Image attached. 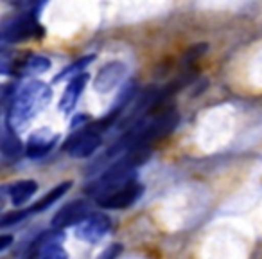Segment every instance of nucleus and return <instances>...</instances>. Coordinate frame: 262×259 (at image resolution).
Returning <instances> with one entry per match:
<instances>
[{
	"instance_id": "15",
	"label": "nucleus",
	"mask_w": 262,
	"mask_h": 259,
	"mask_svg": "<svg viewBox=\"0 0 262 259\" xmlns=\"http://www.w3.org/2000/svg\"><path fill=\"white\" fill-rule=\"evenodd\" d=\"M94 62V56H84V58H81V59H77L74 65H70V67H67L65 70H63L59 76H56V81H61L63 77H67V76H72V77H77V76H81V74H84L83 72V69L84 67H88L90 63Z\"/></svg>"
},
{
	"instance_id": "14",
	"label": "nucleus",
	"mask_w": 262,
	"mask_h": 259,
	"mask_svg": "<svg viewBox=\"0 0 262 259\" xmlns=\"http://www.w3.org/2000/svg\"><path fill=\"white\" fill-rule=\"evenodd\" d=\"M51 67V62H49L45 56H31L27 58L22 65L18 67V72L24 74H40L43 70H47Z\"/></svg>"
},
{
	"instance_id": "13",
	"label": "nucleus",
	"mask_w": 262,
	"mask_h": 259,
	"mask_svg": "<svg viewBox=\"0 0 262 259\" xmlns=\"http://www.w3.org/2000/svg\"><path fill=\"white\" fill-rule=\"evenodd\" d=\"M2 153L6 158H15V161L24 153V144L11 132V128H6L2 133Z\"/></svg>"
},
{
	"instance_id": "8",
	"label": "nucleus",
	"mask_w": 262,
	"mask_h": 259,
	"mask_svg": "<svg viewBox=\"0 0 262 259\" xmlns=\"http://www.w3.org/2000/svg\"><path fill=\"white\" fill-rule=\"evenodd\" d=\"M126 77V65L120 62H112L101 69V72L95 77V90L97 92H110L119 87Z\"/></svg>"
},
{
	"instance_id": "9",
	"label": "nucleus",
	"mask_w": 262,
	"mask_h": 259,
	"mask_svg": "<svg viewBox=\"0 0 262 259\" xmlns=\"http://www.w3.org/2000/svg\"><path fill=\"white\" fill-rule=\"evenodd\" d=\"M58 139H59V135L49 132V128H45L41 132L31 135L29 144H27V155H29L31 158L43 157L45 153H49V151L52 150V146L58 143Z\"/></svg>"
},
{
	"instance_id": "20",
	"label": "nucleus",
	"mask_w": 262,
	"mask_h": 259,
	"mask_svg": "<svg viewBox=\"0 0 262 259\" xmlns=\"http://www.w3.org/2000/svg\"><path fill=\"white\" fill-rule=\"evenodd\" d=\"M11 241H13V237L8 236V234H4V236H2V240H0V250H6V248L11 245Z\"/></svg>"
},
{
	"instance_id": "1",
	"label": "nucleus",
	"mask_w": 262,
	"mask_h": 259,
	"mask_svg": "<svg viewBox=\"0 0 262 259\" xmlns=\"http://www.w3.org/2000/svg\"><path fill=\"white\" fill-rule=\"evenodd\" d=\"M133 169H135V166L131 164L129 158L127 157L120 158L115 164L110 166L106 171H102L101 176H99L97 180H94V182L86 187V193L90 194V196H94L97 202L110 196V194L122 189L127 184L135 182V180H133Z\"/></svg>"
},
{
	"instance_id": "10",
	"label": "nucleus",
	"mask_w": 262,
	"mask_h": 259,
	"mask_svg": "<svg viewBox=\"0 0 262 259\" xmlns=\"http://www.w3.org/2000/svg\"><path fill=\"white\" fill-rule=\"evenodd\" d=\"M86 81H88L86 72L70 79L69 87L65 88V92H63V95H61V101H59V108H61L63 112H67V113L72 112L74 106H76V103H77V99H79V95L83 94L84 87H86Z\"/></svg>"
},
{
	"instance_id": "6",
	"label": "nucleus",
	"mask_w": 262,
	"mask_h": 259,
	"mask_svg": "<svg viewBox=\"0 0 262 259\" xmlns=\"http://www.w3.org/2000/svg\"><path fill=\"white\" fill-rule=\"evenodd\" d=\"M40 34L41 27L34 22V18L31 15H24L18 18H13L11 22L4 24L2 29V40L4 42H20L26 38L33 36V34Z\"/></svg>"
},
{
	"instance_id": "7",
	"label": "nucleus",
	"mask_w": 262,
	"mask_h": 259,
	"mask_svg": "<svg viewBox=\"0 0 262 259\" xmlns=\"http://www.w3.org/2000/svg\"><path fill=\"white\" fill-rule=\"evenodd\" d=\"M142 193H144V187L140 186V184L131 182V184H127V186H124L122 189L110 194V196L99 200L97 204L104 209H117V211H119V209H127L142 196Z\"/></svg>"
},
{
	"instance_id": "12",
	"label": "nucleus",
	"mask_w": 262,
	"mask_h": 259,
	"mask_svg": "<svg viewBox=\"0 0 262 259\" xmlns=\"http://www.w3.org/2000/svg\"><path fill=\"white\" fill-rule=\"evenodd\" d=\"M72 187V182H61L58 184L56 187H52L51 191H49L45 196H41L40 200L36 202V204L33 205V207L29 209V212H41V211H47L51 205H54L58 200H61L63 194L67 193V191Z\"/></svg>"
},
{
	"instance_id": "3",
	"label": "nucleus",
	"mask_w": 262,
	"mask_h": 259,
	"mask_svg": "<svg viewBox=\"0 0 262 259\" xmlns=\"http://www.w3.org/2000/svg\"><path fill=\"white\" fill-rule=\"evenodd\" d=\"M101 144H102L101 133H97L95 130H92V128L88 126V128H83L81 132L74 133V135L67 141L63 148H65V151L70 157L86 158V157H92Z\"/></svg>"
},
{
	"instance_id": "2",
	"label": "nucleus",
	"mask_w": 262,
	"mask_h": 259,
	"mask_svg": "<svg viewBox=\"0 0 262 259\" xmlns=\"http://www.w3.org/2000/svg\"><path fill=\"white\" fill-rule=\"evenodd\" d=\"M51 99V90L47 85L40 83V81H31L29 85L18 92V97L13 103V117L18 123L34 117L38 110H41Z\"/></svg>"
},
{
	"instance_id": "16",
	"label": "nucleus",
	"mask_w": 262,
	"mask_h": 259,
	"mask_svg": "<svg viewBox=\"0 0 262 259\" xmlns=\"http://www.w3.org/2000/svg\"><path fill=\"white\" fill-rule=\"evenodd\" d=\"M207 52V44H196L192 45L190 49H187L185 52H183L182 56V67H187L189 69L190 65H192L194 62H196L198 58H201V56Z\"/></svg>"
},
{
	"instance_id": "4",
	"label": "nucleus",
	"mask_w": 262,
	"mask_h": 259,
	"mask_svg": "<svg viewBox=\"0 0 262 259\" xmlns=\"http://www.w3.org/2000/svg\"><path fill=\"white\" fill-rule=\"evenodd\" d=\"M90 216V204L86 200H72L70 204L63 205L56 216L52 218L51 225L58 230H63L67 227L83 223Z\"/></svg>"
},
{
	"instance_id": "11",
	"label": "nucleus",
	"mask_w": 262,
	"mask_h": 259,
	"mask_svg": "<svg viewBox=\"0 0 262 259\" xmlns=\"http://www.w3.org/2000/svg\"><path fill=\"white\" fill-rule=\"evenodd\" d=\"M38 191V184L34 180H18V182L11 184V186L6 187V193H8L9 200L13 205L20 207L26 202H29L34 196V193Z\"/></svg>"
},
{
	"instance_id": "17",
	"label": "nucleus",
	"mask_w": 262,
	"mask_h": 259,
	"mask_svg": "<svg viewBox=\"0 0 262 259\" xmlns=\"http://www.w3.org/2000/svg\"><path fill=\"white\" fill-rule=\"evenodd\" d=\"M40 259H67V252L58 243H51L41 250Z\"/></svg>"
},
{
	"instance_id": "19",
	"label": "nucleus",
	"mask_w": 262,
	"mask_h": 259,
	"mask_svg": "<svg viewBox=\"0 0 262 259\" xmlns=\"http://www.w3.org/2000/svg\"><path fill=\"white\" fill-rule=\"evenodd\" d=\"M120 252H122V245H120V243L110 245L108 248H104V250L99 254L97 259H117L120 255Z\"/></svg>"
},
{
	"instance_id": "5",
	"label": "nucleus",
	"mask_w": 262,
	"mask_h": 259,
	"mask_svg": "<svg viewBox=\"0 0 262 259\" xmlns=\"http://www.w3.org/2000/svg\"><path fill=\"white\" fill-rule=\"evenodd\" d=\"M112 230V220L106 214H90L83 223L77 225L76 236L88 243H97L101 237Z\"/></svg>"
},
{
	"instance_id": "18",
	"label": "nucleus",
	"mask_w": 262,
	"mask_h": 259,
	"mask_svg": "<svg viewBox=\"0 0 262 259\" xmlns=\"http://www.w3.org/2000/svg\"><path fill=\"white\" fill-rule=\"evenodd\" d=\"M27 214H31L29 209H27V211L8 212V214L2 216V222H0V225H2V227H8V225H11V223H16V222H20V220H24Z\"/></svg>"
}]
</instances>
